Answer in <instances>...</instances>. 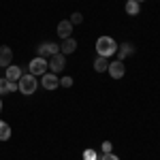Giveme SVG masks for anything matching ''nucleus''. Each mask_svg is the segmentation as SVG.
Returning <instances> with one entry per match:
<instances>
[{"label":"nucleus","mask_w":160,"mask_h":160,"mask_svg":"<svg viewBox=\"0 0 160 160\" xmlns=\"http://www.w3.org/2000/svg\"><path fill=\"white\" fill-rule=\"evenodd\" d=\"M96 51H98V56H102V58H109V56H113L118 51V43L111 37H100L96 41Z\"/></svg>","instance_id":"1"},{"label":"nucleus","mask_w":160,"mask_h":160,"mask_svg":"<svg viewBox=\"0 0 160 160\" xmlns=\"http://www.w3.org/2000/svg\"><path fill=\"white\" fill-rule=\"evenodd\" d=\"M19 83V92L22 94H26V96H30V94H34L37 92V88H38V81H37V77L34 75H22V79L17 81Z\"/></svg>","instance_id":"2"},{"label":"nucleus","mask_w":160,"mask_h":160,"mask_svg":"<svg viewBox=\"0 0 160 160\" xmlns=\"http://www.w3.org/2000/svg\"><path fill=\"white\" fill-rule=\"evenodd\" d=\"M49 71V64H47V60L45 58H41V56H37L34 60L30 62V75H34V77H43V75Z\"/></svg>","instance_id":"3"},{"label":"nucleus","mask_w":160,"mask_h":160,"mask_svg":"<svg viewBox=\"0 0 160 160\" xmlns=\"http://www.w3.org/2000/svg\"><path fill=\"white\" fill-rule=\"evenodd\" d=\"M47 64H49L51 73H60L62 68H64V64H66V56H62L60 51H58V53H53L49 60H47Z\"/></svg>","instance_id":"4"},{"label":"nucleus","mask_w":160,"mask_h":160,"mask_svg":"<svg viewBox=\"0 0 160 160\" xmlns=\"http://www.w3.org/2000/svg\"><path fill=\"white\" fill-rule=\"evenodd\" d=\"M109 75L113 77V79H122L124 75H126V66H124V62L115 60V62H109Z\"/></svg>","instance_id":"5"},{"label":"nucleus","mask_w":160,"mask_h":160,"mask_svg":"<svg viewBox=\"0 0 160 160\" xmlns=\"http://www.w3.org/2000/svg\"><path fill=\"white\" fill-rule=\"evenodd\" d=\"M41 86L45 88V90H56V88L60 86V79L56 77V73H45L43 79H41Z\"/></svg>","instance_id":"6"},{"label":"nucleus","mask_w":160,"mask_h":160,"mask_svg":"<svg viewBox=\"0 0 160 160\" xmlns=\"http://www.w3.org/2000/svg\"><path fill=\"white\" fill-rule=\"evenodd\" d=\"M115 53H118V60L124 62L128 56L135 53V45H132V43H122V45H118V51H115Z\"/></svg>","instance_id":"7"},{"label":"nucleus","mask_w":160,"mask_h":160,"mask_svg":"<svg viewBox=\"0 0 160 160\" xmlns=\"http://www.w3.org/2000/svg\"><path fill=\"white\" fill-rule=\"evenodd\" d=\"M53 53H58V45L56 43H43L38 47V56L41 58H51Z\"/></svg>","instance_id":"8"},{"label":"nucleus","mask_w":160,"mask_h":160,"mask_svg":"<svg viewBox=\"0 0 160 160\" xmlns=\"http://www.w3.org/2000/svg\"><path fill=\"white\" fill-rule=\"evenodd\" d=\"M17 88H19V83L9 81L7 77H2V79H0V96H2V94H9V92H17Z\"/></svg>","instance_id":"9"},{"label":"nucleus","mask_w":160,"mask_h":160,"mask_svg":"<svg viewBox=\"0 0 160 160\" xmlns=\"http://www.w3.org/2000/svg\"><path fill=\"white\" fill-rule=\"evenodd\" d=\"M11 62H13V51H11V47L2 45V47H0V66H11Z\"/></svg>","instance_id":"10"},{"label":"nucleus","mask_w":160,"mask_h":160,"mask_svg":"<svg viewBox=\"0 0 160 160\" xmlns=\"http://www.w3.org/2000/svg\"><path fill=\"white\" fill-rule=\"evenodd\" d=\"M77 49V41H75V38H64V41H62V45H60V53L62 56H68V53H73V51Z\"/></svg>","instance_id":"11"},{"label":"nucleus","mask_w":160,"mask_h":160,"mask_svg":"<svg viewBox=\"0 0 160 160\" xmlns=\"http://www.w3.org/2000/svg\"><path fill=\"white\" fill-rule=\"evenodd\" d=\"M62 38H68L71 37V32H73V24L68 22V19H62L60 24H58V30H56Z\"/></svg>","instance_id":"12"},{"label":"nucleus","mask_w":160,"mask_h":160,"mask_svg":"<svg viewBox=\"0 0 160 160\" xmlns=\"http://www.w3.org/2000/svg\"><path fill=\"white\" fill-rule=\"evenodd\" d=\"M22 68H19V66H15V64H11V66H7V79H9V81H15V83H17V81H19V79H22Z\"/></svg>","instance_id":"13"},{"label":"nucleus","mask_w":160,"mask_h":160,"mask_svg":"<svg viewBox=\"0 0 160 160\" xmlns=\"http://www.w3.org/2000/svg\"><path fill=\"white\" fill-rule=\"evenodd\" d=\"M107 68H109V60L102 58V56H98V58L94 60V71H96V73H102V71H107Z\"/></svg>","instance_id":"14"},{"label":"nucleus","mask_w":160,"mask_h":160,"mask_svg":"<svg viewBox=\"0 0 160 160\" xmlns=\"http://www.w3.org/2000/svg\"><path fill=\"white\" fill-rule=\"evenodd\" d=\"M124 9H126V13H128V15H139V13H141L139 2H137V0H128V2L124 4Z\"/></svg>","instance_id":"15"},{"label":"nucleus","mask_w":160,"mask_h":160,"mask_svg":"<svg viewBox=\"0 0 160 160\" xmlns=\"http://www.w3.org/2000/svg\"><path fill=\"white\" fill-rule=\"evenodd\" d=\"M9 137H11V126L0 120V141H9Z\"/></svg>","instance_id":"16"},{"label":"nucleus","mask_w":160,"mask_h":160,"mask_svg":"<svg viewBox=\"0 0 160 160\" xmlns=\"http://www.w3.org/2000/svg\"><path fill=\"white\" fill-rule=\"evenodd\" d=\"M83 160H98L96 149H86V152H83Z\"/></svg>","instance_id":"17"},{"label":"nucleus","mask_w":160,"mask_h":160,"mask_svg":"<svg viewBox=\"0 0 160 160\" xmlns=\"http://www.w3.org/2000/svg\"><path fill=\"white\" fill-rule=\"evenodd\" d=\"M68 22H71V24H73V26L81 24V22H83V15H81V13H73V15H71V19H68Z\"/></svg>","instance_id":"18"},{"label":"nucleus","mask_w":160,"mask_h":160,"mask_svg":"<svg viewBox=\"0 0 160 160\" xmlns=\"http://www.w3.org/2000/svg\"><path fill=\"white\" fill-rule=\"evenodd\" d=\"M60 86L71 88V86H73V77H62V79H60Z\"/></svg>","instance_id":"19"},{"label":"nucleus","mask_w":160,"mask_h":160,"mask_svg":"<svg viewBox=\"0 0 160 160\" xmlns=\"http://www.w3.org/2000/svg\"><path fill=\"white\" fill-rule=\"evenodd\" d=\"M100 149H102V154H109V152H111V141H105Z\"/></svg>","instance_id":"20"},{"label":"nucleus","mask_w":160,"mask_h":160,"mask_svg":"<svg viewBox=\"0 0 160 160\" xmlns=\"http://www.w3.org/2000/svg\"><path fill=\"white\" fill-rule=\"evenodd\" d=\"M100 160H120V158H118L115 154H111V152H109V154H102V158H100Z\"/></svg>","instance_id":"21"},{"label":"nucleus","mask_w":160,"mask_h":160,"mask_svg":"<svg viewBox=\"0 0 160 160\" xmlns=\"http://www.w3.org/2000/svg\"><path fill=\"white\" fill-rule=\"evenodd\" d=\"M0 111H2V98H0Z\"/></svg>","instance_id":"22"},{"label":"nucleus","mask_w":160,"mask_h":160,"mask_svg":"<svg viewBox=\"0 0 160 160\" xmlns=\"http://www.w3.org/2000/svg\"><path fill=\"white\" fill-rule=\"evenodd\" d=\"M137 2H143V0H137Z\"/></svg>","instance_id":"23"}]
</instances>
